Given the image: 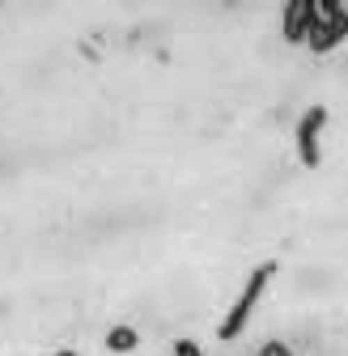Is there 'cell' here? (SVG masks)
Instances as JSON below:
<instances>
[{"label":"cell","instance_id":"6da1fadb","mask_svg":"<svg viewBox=\"0 0 348 356\" xmlns=\"http://www.w3.org/2000/svg\"><path fill=\"white\" fill-rule=\"evenodd\" d=\"M272 276H276V263H259L255 272L246 276L242 293H238V297H234V305H230V314L221 318V327H216V339H221V343H234V339L246 331V323H251V314H255V305L264 301V293H268Z\"/></svg>","mask_w":348,"mask_h":356},{"label":"cell","instance_id":"7a4b0ae2","mask_svg":"<svg viewBox=\"0 0 348 356\" xmlns=\"http://www.w3.org/2000/svg\"><path fill=\"white\" fill-rule=\"evenodd\" d=\"M348 38V9L340 0H319V17H315V30L306 38L310 51H331Z\"/></svg>","mask_w":348,"mask_h":356},{"label":"cell","instance_id":"3957f363","mask_svg":"<svg viewBox=\"0 0 348 356\" xmlns=\"http://www.w3.org/2000/svg\"><path fill=\"white\" fill-rule=\"evenodd\" d=\"M323 127H327V111L323 106H306L297 119V157L306 170H319L323 161Z\"/></svg>","mask_w":348,"mask_h":356},{"label":"cell","instance_id":"277c9868","mask_svg":"<svg viewBox=\"0 0 348 356\" xmlns=\"http://www.w3.org/2000/svg\"><path fill=\"white\" fill-rule=\"evenodd\" d=\"M315 17H319V0H289L285 17H280L285 42H306L310 30H315Z\"/></svg>","mask_w":348,"mask_h":356},{"label":"cell","instance_id":"5b68a950","mask_svg":"<svg viewBox=\"0 0 348 356\" xmlns=\"http://www.w3.org/2000/svg\"><path fill=\"white\" fill-rule=\"evenodd\" d=\"M106 348H111V352H136V348H141L136 327H127V323L111 327V331H106Z\"/></svg>","mask_w":348,"mask_h":356},{"label":"cell","instance_id":"8992f818","mask_svg":"<svg viewBox=\"0 0 348 356\" xmlns=\"http://www.w3.org/2000/svg\"><path fill=\"white\" fill-rule=\"evenodd\" d=\"M170 348H174V356H204V348L196 339H174Z\"/></svg>","mask_w":348,"mask_h":356},{"label":"cell","instance_id":"52a82bcc","mask_svg":"<svg viewBox=\"0 0 348 356\" xmlns=\"http://www.w3.org/2000/svg\"><path fill=\"white\" fill-rule=\"evenodd\" d=\"M255 356H293V348H289V343H280V339H268Z\"/></svg>","mask_w":348,"mask_h":356},{"label":"cell","instance_id":"ba28073f","mask_svg":"<svg viewBox=\"0 0 348 356\" xmlns=\"http://www.w3.org/2000/svg\"><path fill=\"white\" fill-rule=\"evenodd\" d=\"M56 356H77V348H60V352H56Z\"/></svg>","mask_w":348,"mask_h":356}]
</instances>
